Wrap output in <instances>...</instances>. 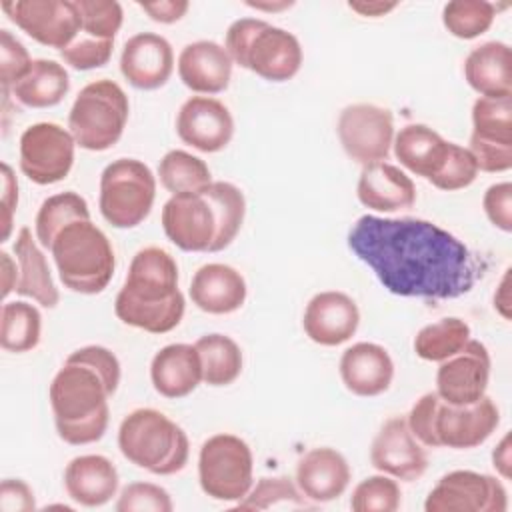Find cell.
Segmentation results:
<instances>
[{
    "mask_svg": "<svg viewBox=\"0 0 512 512\" xmlns=\"http://www.w3.org/2000/svg\"><path fill=\"white\" fill-rule=\"evenodd\" d=\"M162 228L184 252H210L216 238V216L202 192L172 194L162 206Z\"/></svg>",
    "mask_w": 512,
    "mask_h": 512,
    "instance_id": "9a60e30c",
    "label": "cell"
},
{
    "mask_svg": "<svg viewBox=\"0 0 512 512\" xmlns=\"http://www.w3.org/2000/svg\"><path fill=\"white\" fill-rule=\"evenodd\" d=\"M490 352L470 338L456 354L442 360L436 372V394L452 406H466L486 396L490 380Z\"/></svg>",
    "mask_w": 512,
    "mask_h": 512,
    "instance_id": "5bb4252c",
    "label": "cell"
},
{
    "mask_svg": "<svg viewBox=\"0 0 512 512\" xmlns=\"http://www.w3.org/2000/svg\"><path fill=\"white\" fill-rule=\"evenodd\" d=\"M184 310L186 300L178 288V264L174 256L160 246L138 250L116 294V316L132 328L166 334L180 324Z\"/></svg>",
    "mask_w": 512,
    "mask_h": 512,
    "instance_id": "7a4b0ae2",
    "label": "cell"
},
{
    "mask_svg": "<svg viewBox=\"0 0 512 512\" xmlns=\"http://www.w3.org/2000/svg\"><path fill=\"white\" fill-rule=\"evenodd\" d=\"M70 90L66 68L48 58H36L20 82L12 86V96L28 108H52L64 100Z\"/></svg>",
    "mask_w": 512,
    "mask_h": 512,
    "instance_id": "4dcf8cb0",
    "label": "cell"
},
{
    "mask_svg": "<svg viewBox=\"0 0 512 512\" xmlns=\"http://www.w3.org/2000/svg\"><path fill=\"white\" fill-rule=\"evenodd\" d=\"M118 470L102 454H84L72 458L64 468V490L80 506H104L118 492Z\"/></svg>",
    "mask_w": 512,
    "mask_h": 512,
    "instance_id": "484cf974",
    "label": "cell"
},
{
    "mask_svg": "<svg viewBox=\"0 0 512 512\" xmlns=\"http://www.w3.org/2000/svg\"><path fill=\"white\" fill-rule=\"evenodd\" d=\"M0 262H2V298L6 300L8 294L14 292L18 282V262L12 260V256L6 250L0 252Z\"/></svg>",
    "mask_w": 512,
    "mask_h": 512,
    "instance_id": "9f6ffc18",
    "label": "cell"
},
{
    "mask_svg": "<svg viewBox=\"0 0 512 512\" xmlns=\"http://www.w3.org/2000/svg\"><path fill=\"white\" fill-rule=\"evenodd\" d=\"M482 208L490 224L502 232H512V184L496 182L486 188Z\"/></svg>",
    "mask_w": 512,
    "mask_h": 512,
    "instance_id": "681fc988",
    "label": "cell"
},
{
    "mask_svg": "<svg viewBox=\"0 0 512 512\" xmlns=\"http://www.w3.org/2000/svg\"><path fill=\"white\" fill-rule=\"evenodd\" d=\"M356 196L368 210L398 212L414 206L416 186L404 170L380 160L362 166Z\"/></svg>",
    "mask_w": 512,
    "mask_h": 512,
    "instance_id": "cb8c5ba5",
    "label": "cell"
},
{
    "mask_svg": "<svg viewBox=\"0 0 512 512\" xmlns=\"http://www.w3.org/2000/svg\"><path fill=\"white\" fill-rule=\"evenodd\" d=\"M176 134L200 152H220L234 136V118L224 102L212 96H190L176 114Z\"/></svg>",
    "mask_w": 512,
    "mask_h": 512,
    "instance_id": "e0dca14e",
    "label": "cell"
},
{
    "mask_svg": "<svg viewBox=\"0 0 512 512\" xmlns=\"http://www.w3.org/2000/svg\"><path fill=\"white\" fill-rule=\"evenodd\" d=\"M32 58L26 46L12 36L10 30H0V84L2 92H10L16 82L24 78V74L32 66Z\"/></svg>",
    "mask_w": 512,
    "mask_h": 512,
    "instance_id": "bcb514c9",
    "label": "cell"
},
{
    "mask_svg": "<svg viewBox=\"0 0 512 512\" xmlns=\"http://www.w3.org/2000/svg\"><path fill=\"white\" fill-rule=\"evenodd\" d=\"M510 434H504V438L496 444L494 452H492V466L496 468V472L508 480L510 478V468H512V454H510Z\"/></svg>",
    "mask_w": 512,
    "mask_h": 512,
    "instance_id": "11a10c76",
    "label": "cell"
},
{
    "mask_svg": "<svg viewBox=\"0 0 512 512\" xmlns=\"http://www.w3.org/2000/svg\"><path fill=\"white\" fill-rule=\"evenodd\" d=\"M338 372L348 392L372 398L390 388L394 362L384 346L376 342H356L342 352Z\"/></svg>",
    "mask_w": 512,
    "mask_h": 512,
    "instance_id": "7402d4cb",
    "label": "cell"
},
{
    "mask_svg": "<svg viewBox=\"0 0 512 512\" xmlns=\"http://www.w3.org/2000/svg\"><path fill=\"white\" fill-rule=\"evenodd\" d=\"M360 324L358 304L340 290H324L314 294L302 316L306 336L320 346H340L348 342Z\"/></svg>",
    "mask_w": 512,
    "mask_h": 512,
    "instance_id": "d6986e66",
    "label": "cell"
},
{
    "mask_svg": "<svg viewBox=\"0 0 512 512\" xmlns=\"http://www.w3.org/2000/svg\"><path fill=\"white\" fill-rule=\"evenodd\" d=\"M278 504H288L294 508H306L308 500L298 490L296 482L288 476H264L248 490V494L236 502L242 510H266Z\"/></svg>",
    "mask_w": 512,
    "mask_h": 512,
    "instance_id": "ab89813d",
    "label": "cell"
},
{
    "mask_svg": "<svg viewBox=\"0 0 512 512\" xmlns=\"http://www.w3.org/2000/svg\"><path fill=\"white\" fill-rule=\"evenodd\" d=\"M36 500L32 488L20 478H4L0 482V512H32Z\"/></svg>",
    "mask_w": 512,
    "mask_h": 512,
    "instance_id": "816d5d0a",
    "label": "cell"
},
{
    "mask_svg": "<svg viewBox=\"0 0 512 512\" xmlns=\"http://www.w3.org/2000/svg\"><path fill=\"white\" fill-rule=\"evenodd\" d=\"M16 206H18V182L10 164L2 162V242H6L12 234Z\"/></svg>",
    "mask_w": 512,
    "mask_h": 512,
    "instance_id": "f5cc1de1",
    "label": "cell"
},
{
    "mask_svg": "<svg viewBox=\"0 0 512 512\" xmlns=\"http://www.w3.org/2000/svg\"><path fill=\"white\" fill-rule=\"evenodd\" d=\"M476 176H478V166H476V160L470 154V150L460 144L450 142L442 168L428 182L432 186H436L438 190L454 192V190L468 188L476 180Z\"/></svg>",
    "mask_w": 512,
    "mask_h": 512,
    "instance_id": "7bdbcfd3",
    "label": "cell"
},
{
    "mask_svg": "<svg viewBox=\"0 0 512 512\" xmlns=\"http://www.w3.org/2000/svg\"><path fill=\"white\" fill-rule=\"evenodd\" d=\"M496 6L486 0H452L442 8L444 28L460 40H474L490 30Z\"/></svg>",
    "mask_w": 512,
    "mask_h": 512,
    "instance_id": "74e56055",
    "label": "cell"
},
{
    "mask_svg": "<svg viewBox=\"0 0 512 512\" xmlns=\"http://www.w3.org/2000/svg\"><path fill=\"white\" fill-rule=\"evenodd\" d=\"M352 472L344 454L330 446L308 450L296 464V486L302 496L312 504H326L340 498Z\"/></svg>",
    "mask_w": 512,
    "mask_h": 512,
    "instance_id": "44dd1931",
    "label": "cell"
},
{
    "mask_svg": "<svg viewBox=\"0 0 512 512\" xmlns=\"http://www.w3.org/2000/svg\"><path fill=\"white\" fill-rule=\"evenodd\" d=\"M442 400L436 392L422 394L410 408L406 416V424L414 438L428 448H440L438 436H436V416Z\"/></svg>",
    "mask_w": 512,
    "mask_h": 512,
    "instance_id": "7dc6e473",
    "label": "cell"
},
{
    "mask_svg": "<svg viewBox=\"0 0 512 512\" xmlns=\"http://www.w3.org/2000/svg\"><path fill=\"white\" fill-rule=\"evenodd\" d=\"M172 508L170 494L152 482H130L116 502L118 512H172Z\"/></svg>",
    "mask_w": 512,
    "mask_h": 512,
    "instance_id": "ee69618b",
    "label": "cell"
},
{
    "mask_svg": "<svg viewBox=\"0 0 512 512\" xmlns=\"http://www.w3.org/2000/svg\"><path fill=\"white\" fill-rule=\"evenodd\" d=\"M42 336L40 310L24 300L4 302L0 310V346L8 352H30Z\"/></svg>",
    "mask_w": 512,
    "mask_h": 512,
    "instance_id": "e575fe53",
    "label": "cell"
},
{
    "mask_svg": "<svg viewBox=\"0 0 512 512\" xmlns=\"http://www.w3.org/2000/svg\"><path fill=\"white\" fill-rule=\"evenodd\" d=\"M80 12V34L114 40L122 28L124 10L116 0H74Z\"/></svg>",
    "mask_w": 512,
    "mask_h": 512,
    "instance_id": "b9f144b4",
    "label": "cell"
},
{
    "mask_svg": "<svg viewBox=\"0 0 512 512\" xmlns=\"http://www.w3.org/2000/svg\"><path fill=\"white\" fill-rule=\"evenodd\" d=\"M372 466L396 480H418L428 468L424 446L410 432L404 416L388 418L370 446Z\"/></svg>",
    "mask_w": 512,
    "mask_h": 512,
    "instance_id": "2e32d148",
    "label": "cell"
},
{
    "mask_svg": "<svg viewBox=\"0 0 512 512\" xmlns=\"http://www.w3.org/2000/svg\"><path fill=\"white\" fill-rule=\"evenodd\" d=\"M112 50H114V40H102V38L78 34L70 46L60 50V56L64 64H68L74 70H94L108 64V60L112 58Z\"/></svg>",
    "mask_w": 512,
    "mask_h": 512,
    "instance_id": "f6af8a7d",
    "label": "cell"
},
{
    "mask_svg": "<svg viewBox=\"0 0 512 512\" xmlns=\"http://www.w3.org/2000/svg\"><path fill=\"white\" fill-rule=\"evenodd\" d=\"M500 424V410L490 396L474 404L452 406L442 402L436 416L438 444L454 450H470L484 444Z\"/></svg>",
    "mask_w": 512,
    "mask_h": 512,
    "instance_id": "ac0fdd59",
    "label": "cell"
},
{
    "mask_svg": "<svg viewBox=\"0 0 512 512\" xmlns=\"http://www.w3.org/2000/svg\"><path fill=\"white\" fill-rule=\"evenodd\" d=\"M224 48L234 64L268 82H286L302 66L298 38L262 18H238L226 30Z\"/></svg>",
    "mask_w": 512,
    "mask_h": 512,
    "instance_id": "5b68a950",
    "label": "cell"
},
{
    "mask_svg": "<svg viewBox=\"0 0 512 512\" xmlns=\"http://www.w3.org/2000/svg\"><path fill=\"white\" fill-rule=\"evenodd\" d=\"M150 380L164 398H184L202 382V362L194 344H168L150 362Z\"/></svg>",
    "mask_w": 512,
    "mask_h": 512,
    "instance_id": "4316f807",
    "label": "cell"
},
{
    "mask_svg": "<svg viewBox=\"0 0 512 512\" xmlns=\"http://www.w3.org/2000/svg\"><path fill=\"white\" fill-rule=\"evenodd\" d=\"M76 140L56 122H36L20 136V170L38 184L62 182L74 164Z\"/></svg>",
    "mask_w": 512,
    "mask_h": 512,
    "instance_id": "30bf717a",
    "label": "cell"
},
{
    "mask_svg": "<svg viewBox=\"0 0 512 512\" xmlns=\"http://www.w3.org/2000/svg\"><path fill=\"white\" fill-rule=\"evenodd\" d=\"M194 346L202 362V382L208 386H228L240 376L244 356L230 336L218 332L204 334Z\"/></svg>",
    "mask_w": 512,
    "mask_h": 512,
    "instance_id": "1f68e13d",
    "label": "cell"
},
{
    "mask_svg": "<svg viewBox=\"0 0 512 512\" xmlns=\"http://www.w3.org/2000/svg\"><path fill=\"white\" fill-rule=\"evenodd\" d=\"M118 448L122 456L156 476L180 472L190 456L186 432L164 412L136 408L118 426Z\"/></svg>",
    "mask_w": 512,
    "mask_h": 512,
    "instance_id": "277c9868",
    "label": "cell"
},
{
    "mask_svg": "<svg viewBox=\"0 0 512 512\" xmlns=\"http://www.w3.org/2000/svg\"><path fill=\"white\" fill-rule=\"evenodd\" d=\"M472 136L512 144V96L476 98L472 106Z\"/></svg>",
    "mask_w": 512,
    "mask_h": 512,
    "instance_id": "f35d334b",
    "label": "cell"
},
{
    "mask_svg": "<svg viewBox=\"0 0 512 512\" xmlns=\"http://www.w3.org/2000/svg\"><path fill=\"white\" fill-rule=\"evenodd\" d=\"M348 8L366 18H380L398 8V2H348Z\"/></svg>",
    "mask_w": 512,
    "mask_h": 512,
    "instance_id": "680465c9",
    "label": "cell"
},
{
    "mask_svg": "<svg viewBox=\"0 0 512 512\" xmlns=\"http://www.w3.org/2000/svg\"><path fill=\"white\" fill-rule=\"evenodd\" d=\"M402 502V492L396 478L374 474L356 484L350 496L354 512H396Z\"/></svg>",
    "mask_w": 512,
    "mask_h": 512,
    "instance_id": "60d3db41",
    "label": "cell"
},
{
    "mask_svg": "<svg viewBox=\"0 0 512 512\" xmlns=\"http://www.w3.org/2000/svg\"><path fill=\"white\" fill-rule=\"evenodd\" d=\"M66 362H76V364H84V366L92 368L104 380L110 394H114L118 390L120 362H118L116 354L112 350H108L106 346H98V344L82 346V348L70 352Z\"/></svg>",
    "mask_w": 512,
    "mask_h": 512,
    "instance_id": "c3c4849f",
    "label": "cell"
},
{
    "mask_svg": "<svg viewBox=\"0 0 512 512\" xmlns=\"http://www.w3.org/2000/svg\"><path fill=\"white\" fill-rule=\"evenodd\" d=\"M110 396L92 368L64 360L48 390L58 436L72 446L98 442L108 428Z\"/></svg>",
    "mask_w": 512,
    "mask_h": 512,
    "instance_id": "3957f363",
    "label": "cell"
},
{
    "mask_svg": "<svg viewBox=\"0 0 512 512\" xmlns=\"http://www.w3.org/2000/svg\"><path fill=\"white\" fill-rule=\"evenodd\" d=\"M246 6L254 8V10H264V12H280V10H286V8H292L294 2H246Z\"/></svg>",
    "mask_w": 512,
    "mask_h": 512,
    "instance_id": "91938a15",
    "label": "cell"
},
{
    "mask_svg": "<svg viewBox=\"0 0 512 512\" xmlns=\"http://www.w3.org/2000/svg\"><path fill=\"white\" fill-rule=\"evenodd\" d=\"M78 220H90V208L84 196L74 190L48 196L40 204L34 218V232L38 244L50 250L58 232Z\"/></svg>",
    "mask_w": 512,
    "mask_h": 512,
    "instance_id": "836d02e7",
    "label": "cell"
},
{
    "mask_svg": "<svg viewBox=\"0 0 512 512\" xmlns=\"http://www.w3.org/2000/svg\"><path fill=\"white\" fill-rule=\"evenodd\" d=\"M470 340V326L458 318L448 316L426 324L414 336V352L426 362H442L456 354Z\"/></svg>",
    "mask_w": 512,
    "mask_h": 512,
    "instance_id": "d590c367",
    "label": "cell"
},
{
    "mask_svg": "<svg viewBox=\"0 0 512 512\" xmlns=\"http://www.w3.org/2000/svg\"><path fill=\"white\" fill-rule=\"evenodd\" d=\"M448 140L426 124H406L394 134V156L412 174L430 180L442 168L448 154Z\"/></svg>",
    "mask_w": 512,
    "mask_h": 512,
    "instance_id": "f1b7e54d",
    "label": "cell"
},
{
    "mask_svg": "<svg viewBox=\"0 0 512 512\" xmlns=\"http://www.w3.org/2000/svg\"><path fill=\"white\" fill-rule=\"evenodd\" d=\"M138 8L144 10L150 20L160 24H174L184 18L190 8L188 0H156V2H138Z\"/></svg>",
    "mask_w": 512,
    "mask_h": 512,
    "instance_id": "db71d44e",
    "label": "cell"
},
{
    "mask_svg": "<svg viewBox=\"0 0 512 512\" xmlns=\"http://www.w3.org/2000/svg\"><path fill=\"white\" fill-rule=\"evenodd\" d=\"M158 178L170 194L202 192L212 184L208 164L186 150L166 152L158 164Z\"/></svg>",
    "mask_w": 512,
    "mask_h": 512,
    "instance_id": "8d00e7d4",
    "label": "cell"
},
{
    "mask_svg": "<svg viewBox=\"0 0 512 512\" xmlns=\"http://www.w3.org/2000/svg\"><path fill=\"white\" fill-rule=\"evenodd\" d=\"M336 132L350 160L362 166L380 162L388 158L394 142V116L378 104H350L342 108Z\"/></svg>",
    "mask_w": 512,
    "mask_h": 512,
    "instance_id": "8fae6325",
    "label": "cell"
},
{
    "mask_svg": "<svg viewBox=\"0 0 512 512\" xmlns=\"http://www.w3.org/2000/svg\"><path fill=\"white\" fill-rule=\"evenodd\" d=\"M18 262V282L14 292L36 300L44 308H54L60 302V292L52 280L48 260L32 238V230L22 226L14 240Z\"/></svg>",
    "mask_w": 512,
    "mask_h": 512,
    "instance_id": "f546056e",
    "label": "cell"
},
{
    "mask_svg": "<svg viewBox=\"0 0 512 512\" xmlns=\"http://www.w3.org/2000/svg\"><path fill=\"white\" fill-rule=\"evenodd\" d=\"M130 102L120 84L108 78L86 84L68 114V130L76 146L90 152L110 150L124 134Z\"/></svg>",
    "mask_w": 512,
    "mask_h": 512,
    "instance_id": "52a82bcc",
    "label": "cell"
},
{
    "mask_svg": "<svg viewBox=\"0 0 512 512\" xmlns=\"http://www.w3.org/2000/svg\"><path fill=\"white\" fill-rule=\"evenodd\" d=\"M508 494L504 484L490 474L452 470L428 492L426 512H504Z\"/></svg>",
    "mask_w": 512,
    "mask_h": 512,
    "instance_id": "7c38bea8",
    "label": "cell"
},
{
    "mask_svg": "<svg viewBox=\"0 0 512 512\" xmlns=\"http://www.w3.org/2000/svg\"><path fill=\"white\" fill-rule=\"evenodd\" d=\"M156 198V176L136 158L112 160L100 174L98 208L114 228H136L142 224Z\"/></svg>",
    "mask_w": 512,
    "mask_h": 512,
    "instance_id": "ba28073f",
    "label": "cell"
},
{
    "mask_svg": "<svg viewBox=\"0 0 512 512\" xmlns=\"http://www.w3.org/2000/svg\"><path fill=\"white\" fill-rule=\"evenodd\" d=\"M120 72L136 90H158L174 72L170 42L156 32L130 36L120 54Z\"/></svg>",
    "mask_w": 512,
    "mask_h": 512,
    "instance_id": "ffe728a7",
    "label": "cell"
},
{
    "mask_svg": "<svg viewBox=\"0 0 512 512\" xmlns=\"http://www.w3.org/2000/svg\"><path fill=\"white\" fill-rule=\"evenodd\" d=\"M202 194L210 200L216 216V238L210 252H220L228 248L238 236L244 216H246V198L242 190L232 182H212Z\"/></svg>",
    "mask_w": 512,
    "mask_h": 512,
    "instance_id": "d6a6232c",
    "label": "cell"
},
{
    "mask_svg": "<svg viewBox=\"0 0 512 512\" xmlns=\"http://www.w3.org/2000/svg\"><path fill=\"white\" fill-rule=\"evenodd\" d=\"M190 298L196 308L206 314H232L246 302L244 276L222 262H210L200 266L190 282Z\"/></svg>",
    "mask_w": 512,
    "mask_h": 512,
    "instance_id": "d4e9b609",
    "label": "cell"
},
{
    "mask_svg": "<svg viewBox=\"0 0 512 512\" xmlns=\"http://www.w3.org/2000/svg\"><path fill=\"white\" fill-rule=\"evenodd\" d=\"M470 154L476 160L478 170L482 172H508L512 168V144L482 140L470 134Z\"/></svg>",
    "mask_w": 512,
    "mask_h": 512,
    "instance_id": "f907efd6",
    "label": "cell"
},
{
    "mask_svg": "<svg viewBox=\"0 0 512 512\" xmlns=\"http://www.w3.org/2000/svg\"><path fill=\"white\" fill-rule=\"evenodd\" d=\"M510 306H512V300H510V268H508L494 292V310L504 320H510Z\"/></svg>",
    "mask_w": 512,
    "mask_h": 512,
    "instance_id": "6f0895ef",
    "label": "cell"
},
{
    "mask_svg": "<svg viewBox=\"0 0 512 512\" xmlns=\"http://www.w3.org/2000/svg\"><path fill=\"white\" fill-rule=\"evenodd\" d=\"M50 252L62 284L72 292L100 294L114 276L116 256L112 244L92 220H78L62 228Z\"/></svg>",
    "mask_w": 512,
    "mask_h": 512,
    "instance_id": "8992f818",
    "label": "cell"
},
{
    "mask_svg": "<svg viewBox=\"0 0 512 512\" xmlns=\"http://www.w3.org/2000/svg\"><path fill=\"white\" fill-rule=\"evenodd\" d=\"M232 58L226 48L214 40H196L186 44L178 54V76L182 84L204 96L220 94L232 78Z\"/></svg>",
    "mask_w": 512,
    "mask_h": 512,
    "instance_id": "603a6c76",
    "label": "cell"
},
{
    "mask_svg": "<svg viewBox=\"0 0 512 512\" xmlns=\"http://www.w3.org/2000/svg\"><path fill=\"white\" fill-rule=\"evenodd\" d=\"M348 248L388 292L404 298H460L482 276L462 240L422 218L364 214L348 230Z\"/></svg>",
    "mask_w": 512,
    "mask_h": 512,
    "instance_id": "6da1fadb",
    "label": "cell"
},
{
    "mask_svg": "<svg viewBox=\"0 0 512 512\" xmlns=\"http://www.w3.org/2000/svg\"><path fill=\"white\" fill-rule=\"evenodd\" d=\"M0 8L32 40L56 50L70 46L82 28L74 0H4Z\"/></svg>",
    "mask_w": 512,
    "mask_h": 512,
    "instance_id": "4fadbf2b",
    "label": "cell"
},
{
    "mask_svg": "<svg viewBox=\"0 0 512 512\" xmlns=\"http://www.w3.org/2000/svg\"><path fill=\"white\" fill-rule=\"evenodd\" d=\"M468 86L484 98L512 96V50L506 42L490 40L472 48L464 60Z\"/></svg>",
    "mask_w": 512,
    "mask_h": 512,
    "instance_id": "83f0119b",
    "label": "cell"
},
{
    "mask_svg": "<svg viewBox=\"0 0 512 512\" xmlns=\"http://www.w3.org/2000/svg\"><path fill=\"white\" fill-rule=\"evenodd\" d=\"M254 456L236 434H214L198 452V482L206 496L220 502H238L252 488Z\"/></svg>",
    "mask_w": 512,
    "mask_h": 512,
    "instance_id": "9c48e42d",
    "label": "cell"
}]
</instances>
